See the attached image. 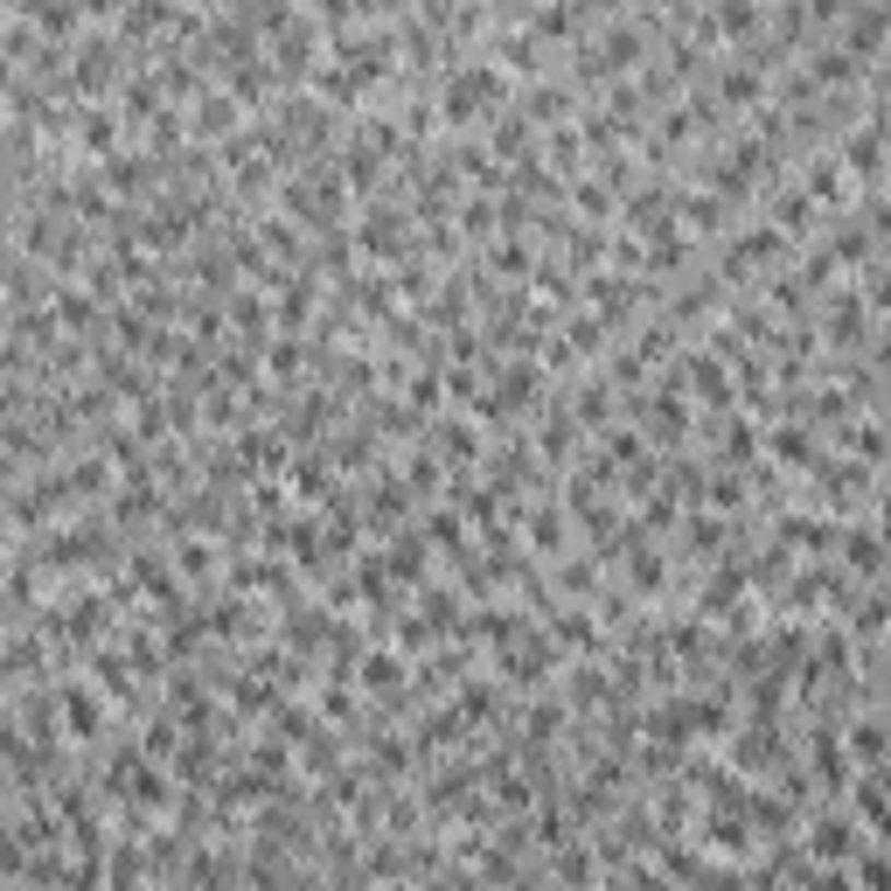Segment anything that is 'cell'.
<instances>
[{
    "instance_id": "13",
    "label": "cell",
    "mask_w": 891,
    "mask_h": 891,
    "mask_svg": "<svg viewBox=\"0 0 891 891\" xmlns=\"http://www.w3.org/2000/svg\"><path fill=\"white\" fill-rule=\"evenodd\" d=\"M578 210L585 216H613V188L606 181H578Z\"/></svg>"
},
{
    "instance_id": "17",
    "label": "cell",
    "mask_w": 891,
    "mask_h": 891,
    "mask_svg": "<svg viewBox=\"0 0 891 891\" xmlns=\"http://www.w3.org/2000/svg\"><path fill=\"white\" fill-rule=\"evenodd\" d=\"M808 14H814V22H829V14H843V0H808Z\"/></svg>"
},
{
    "instance_id": "10",
    "label": "cell",
    "mask_w": 891,
    "mask_h": 891,
    "mask_svg": "<svg viewBox=\"0 0 891 891\" xmlns=\"http://www.w3.org/2000/svg\"><path fill=\"white\" fill-rule=\"evenodd\" d=\"M814 849H822V857H849V849H857V829H849L843 814H829V822L814 829Z\"/></svg>"
},
{
    "instance_id": "19",
    "label": "cell",
    "mask_w": 891,
    "mask_h": 891,
    "mask_svg": "<svg viewBox=\"0 0 891 891\" xmlns=\"http://www.w3.org/2000/svg\"><path fill=\"white\" fill-rule=\"evenodd\" d=\"M495 8H502V14H523V8H529V0H495Z\"/></svg>"
},
{
    "instance_id": "15",
    "label": "cell",
    "mask_w": 891,
    "mask_h": 891,
    "mask_svg": "<svg viewBox=\"0 0 891 891\" xmlns=\"http://www.w3.org/2000/svg\"><path fill=\"white\" fill-rule=\"evenodd\" d=\"M572 696H578V704H606V696H613V690H606V676L578 669V676H572Z\"/></svg>"
},
{
    "instance_id": "11",
    "label": "cell",
    "mask_w": 891,
    "mask_h": 891,
    "mask_svg": "<svg viewBox=\"0 0 891 891\" xmlns=\"http://www.w3.org/2000/svg\"><path fill=\"white\" fill-rule=\"evenodd\" d=\"M808 196H814V202H843V154H836V161H814Z\"/></svg>"
},
{
    "instance_id": "4",
    "label": "cell",
    "mask_w": 891,
    "mask_h": 891,
    "mask_svg": "<svg viewBox=\"0 0 891 891\" xmlns=\"http://www.w3.org/2000/svg\"><path fill=\"white\" fill-rule=\"evenodd\" d=\"M682 376L696 384V397H704V405H731V376L717 370V355H690V363H682Z\"/></svg>"
},
{
    "instance_id": "2",
    "label": "cell",
    "mask_w": 891,
    "mask_h": 891,
    "mask_svg": "<svg viewBox=\"0 0 891 891\" xmlns=\"http://www.w3.org/2000/svg\"><path fill=\"white\" fill-rule=\"evenodd\" d=\"M56 711L70 717V738H98L105 731V704L91 690H78V682H70V690H56Z\"/></svg>"
},
{
    "instance_id": "12",
    "label": "cell",
    "mask_w": 891,
    "mask_h": 891,
    "mask_svg": "<svg viewBox=\"0 0 891 891\" xmlns=\"http://www.w3.org/2000/svg\"><path fill=\"white\" fill-rule=\"evenodd\" d=\"M175 558H181V564H175L181 578H210V572H216V551H210V543H181Z\"/></svg>"
},
{
    "instance_id": "5",
    "label": "cell",
    "mask_w": 891,
    "mask_h": 891,
    "mask_svg": "<svg viewBox=\"0 0 891 891\" xmlns=\"http://www.w3.org/2000/svg\"><path fill=\"white\" fill-rule=\"evenodd\" d=\"M78 140H84V146H91V154H98V161H105V154H112V146H119V119H105V112H98V105H91V112H84V119H78Z\"/></svg>"
},
{
    "instance_id": "9",
    "label": "cell",
    "mask_w": 891,
    "mask_h": 891,
    "mask_svg": "<svg viewBox=\"0 0 891 891\" xmlns=\"http://www.w3.org/2000/svg\"><path fill=\"white\" fill-rule=\"evenodd\" d=\"M397 682H405V661L397 655H384V648L363 655V690H397Z\"/></svg>"
},
{
    "instance_id": "14",
    "label": "cell",
    "mask_w": 891,
    "mask_h": 891,
    "mask_svg": "<svg viewBox=\"0 0 891 891\" xmlns=\"http://www.w3.org/2000/svg\"><path fill=\"white\" fill-rule=\"evenodd\" d=\"M529 537H537V551H551V543H564V516H558V508H537Z\"/></svg>"
},
{
    "instance_id": "7",
    "label": "cell",
    "mask_w": 891,
    "mask_h": 891,
    "mask_svg": "<svg viewBox=\"0 0 891 891\" xmlns=\"http://www.w3.org/2000/svg\"><path fill=\"white\" fill-rule=\"evenodd\" d=\"M843 551H849V564H857V572H884V537H870V529H849L843 537Z\"/></svg>"
},
{
    "instance_id": "18",
    "label": "cell",
    "mask_w": 891,
    "mask_h": 891,
    "mask_svg": "<svg viewBox=\"0 0 891 891\" xmlns=\"http://www.w3.org/2000/svg\"><path fill=\"white\" fill-rule=\"evenodd\" d=\"M878 132H884V146H891V105H884V112H878Z\"/></svg>"
},
{
    "instance_id": "1",
    "label": "cell",
    "mask_w": 891,
    "mask_h": 891,
    "mask_svg": "<svg viewBox=\"0 0 891 891\" xmlns=\"http://www.w3.org/2000/svg\"><path fill=\"white\" fill-rule=\"evenodd\" d=\"M119 43H105V35H98V43H84L78 49V70H70V84H78V91H112V84H119Z\"/></svg>"
},
{
    "instance_id": "8",
    "label": "cell",
    "mask_w": 891,
    "mask_h": 891,
    "mask_svg": "<svg viewBox=\"0 0 891 891\" xmlns=\"http://www.w3.org/2000/svg\"><path fill=\"white\" fill-rule=\"evenodd\" d=\"M196 112H202L196 132H231V126H237V98H231V91H210V98H202Z\"/></svg>"
},
{
    "instance_id": "16",
    "label": "cell",
    "mask_w": 891,
    "mask_h": 891,
    "mask_svg": "<svg viewBox=\"0 0 891 891\" xmlns=\"http://www.w3.org/2000/svg\"><path fill=\"white\" fill-rule=\"evenodd\" d=\"M870 300H878V307H891V258L870 265Z\"/></svg>"
},
{
    "instance_id": "6",
    "label": "cell",
    "mask_w": 891,
    "mask_h": 891,
    "mask_svg": "<svg viewBox=\"0 0 891 891\" xmlns=\"http://www.w3.org/2000/svg\"><path fill=\"white\" fill-rule=\"evenodd\" d=\"M773 460H781V467H814V439H808V432L801 425H787V432H773Z\"/></svg>"
},
{
    "instance_id": "3",
    "label": "cell",
    "mask_w": 891,
    "mask_h": 891,
    "mask_svg": "<svg viewBox=\"0 0 891 891\" xmlns=\"http://www.w3.org/2000/svg\"><path fill=\"white\" fill-rule=\"evenodd\" d=\"M884 154H891V146H884V132L870 126V132H849V146H843V167H857L864 181H878V175H884Z\"/></svg>"
}]
</instances>
